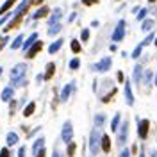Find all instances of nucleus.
Here are the masks:
<instances>
[{
  "label": "nucleus",
  "mask_w": 157,
  "mask_h": 157,
  "mask_svg": "<svg viewBox=\"0 0 157 157\" xmlns=\"http://www.w3.org/2000/svg\"><path fill=\"white\" fill-rule=\"evenodd\" d=\"M41 2H45V0H32V4H41Z\"/></svg>",
  "instance_id": "nucleus-49"
},
{
  "label": "nucleus",
  "mask_w": 157,
  "mask_h": 157,
  "mask_svg": "<svg viewBox=\"0 0 157 157\" xmlns=\"http://www.w3.org/2000/svg\"><path fill=\"white\" fill-rule=\"evenodd\" d=\"M152 157H157V152H152Z\"/></svg>",
  "instance_id": "nucleus-51"
},
{
  "label": "nucleus",
  "mask_w": 157,
  "mask_h": 157,
  "mask_svg": "<svg viewBox=\"0 0 157 157\" xmlns=\"http://www.w3.org/2000/svg\"><path fill=\"white\" fill-rule=\"evenodd\" d=\"M154 38H155L154 34H148L147 38H145V39H143V41H141V45H143V47H147V45H150V43L154 41Z\"/></svg>",
  "instance_id": "nucleus-39"
},
{
  "label": "nucleus",
  "mask_w": 157,
  "mask_h": 157,
  "mask_svg": "<svg viewBox=\"0 0 157 157\" xmlns=\"http://www.w3.org/2000/svg\"><path fill=\"white\" fill-rule=\"evenodd\" d=\"M36 111V102H29L27 104V107L23 109V116L25 118H29V116H32V113Z\"/></svg>",
  "instance_id": "nucleus-27"
},
{
  "label": "nucleus",
  "mask_w": 157,
  "mask_h": 157,
  "mask_svg": "<svg viewBox=\"0 0 157 157\" xmlns=\"http://www.w3.org/2000/svg\"><path fill=\"white\" fill-rule=\"evenodd\" d=\"M75 89V82L71 80V82H68L64 88H63V91H61V102H68L70 95H71V91Z\"/></svg>",
  "instance_id": "nucleus-12"
},
{
  "label": "nucleus",
  "mask_w": 157,
  "mask_h": 157,
  "mask_svg": "<svg viewBox=\"0 0 157 157\" xmlns=\"http://www.w3.org/2000/svg\"><path fill=\"white\" fill-rule=\"evenodd\" d=\"M0 157H13V155H11V152L7 148H2V150H0Z\"/></svg>",
  "instance_id": "nucleus-40"
},
{
  "label": "nucleus",
  "mask_w": 157,
  "mask_h": 157,
  "mask_svg": "<svg viewBox=\"0 0 157 157\" xmlns=\"http://www.w3.org/2000/svg\"><path fill=\"white\" fill-rule=\"evenodd\" d=\"M105 123V114H102V113H98L97 116H95V127L100 128L102 125Z\"/></svg>",
  "instance_id": "nucleus-29"
},
{
  "label": "nucleus",
  "mask_w": 157,
  "mask_h": 157,
  "mask_svg": "<svg viewBox=\"0 0 157 157\" xmlns=\"http://www.w3.org/2000/svg\"><path fill=\"white\" fill-rule=\"evenodd\" d=\"M56 73V63H48L47 68H45V73H43V80H50Z\"/></svg>",
  "instance_id": "nucleus-18"
},
{
  "label": "nucleus",
  "mask_w": 157,
  "mask_h": 157,
  "mask_svg": "<svg viewBox=\"0 0 157 157\" xmlns=\"http://www.w3.org/2000/svg\"><path fill=\"white\" fill-rule=\"evenodd\" d=\"M27 73V64L25 63H20L16 66H13L11 70V80H16V78H23Z\"/></svg>",
  "instance_id": "nucleus-7"
},
{
  "label": "nucleus",
  "mask_w": 157,
  "mask_h": 157,
  "mask_svg": "<svg viewBox=\"0 0 157 157\" xmlns=\"http://www.w3.org/2000/svg\"><path fill=\"white\" fill-rule=\"evenodd\" d=\"M116 48H118L116 43H113V45H111V52H116Z\"/></svg>",
  "instance_id": "nucleus-48"
},
{
  "label": "nucleus",
  "mask_w": 157,
  "mask_h": 157,
  "mask_svg": "<svg viewBox=\"0 0 157 157\" xmlns=\"http://www.w3.org/2000/svg\"><path fill=\"white\" fill-rule=\"evenodd\" d=\"M61 29H63L61 21L50 23V25H48V29H47V34H48V36H56V34H59V32H61Z\"/></svg>",
  "instance_id": "nucleus-20"
},
{
  "label": "nucleus",
  "mask_w": 157,
  "mask_h": 157,
  "mask_svg": "<svg viewBox=\"0 0 157 157\" xmlns=\"http://www.w3.org/2000/svg\"><path fill=\"white\" fill-rule=\"evenodd\" d=\"M75 143H73V141H70L68 143V157H75Z\"/></svg>",
  "instance_id": "nucleus-36"
},
{
  "label": "nucleus",
  "mask_w": 157,
  "mask_h": 157,
  "mask_svg": "<svg viewBox=\"0 0 157 157\" xmlns=\"http://www.w3.org/2000/svg\"><path fill=\"white\" fill-rule=\"evenodd\" d=\"M139 157H145V150H141V154H139Z\"/></svg>",
  "instance_id": "nucleus-50"
},
{
  "label": "nucleus",
  "mask_w": 157,
  "mask_h": 157,
  "mask_svg": "<svg viewBox=\"0 0 157 157\" xmlns=\"http://www.w3.org/2000/svg\"><path fill=\"white\" fill-rule=\"evenodd\" d=\"M48 14H50L48 6H41V7H38L36 13H32V16H30V18L34 20V21H38V20H41V18H47Z\"/></svg>",
  "instance_id": "nucleus-10"
},
{
  "label": "nucleus",
  "mask_w": 157,
  "mask_h": 157,
  "mask_svg": "<svg viewBox=\"0 0 157 157\" xmlns=\"http://www.w3.org/2000/svg\"><path fill=\"white\" fill-rule=\"evenodd\" d=\"M100 130L97 127L91 130V136H89V150H91V155H97L98 152H100Z\"/></svg>",
  "instance_id": "nucleus-1"
},
{
  "label": "nucleus",
  "mask_w": 157,
  "mask_h": 157,
  "mask_svg": "<svg viewBox=\"0 0 157 157\" xmlns=\"http://www.w3.org/2000/svg\"><path fill=\"white\" fill-rule=\"evenodd\" d=\"M70 48H71V52H73V54H78V52L82 50V47H80V41H78V39H71Z\"/></svg>",
  "instance_id": "nucleus-28"
},
{
  "label": "nucleus",
  "mask_w": 157,
  "mask_h": 157,
  "mask_svg": "<svg viewBox=\"0 0 157 157\" xmlns=\"http://www.w3.org/2000/svg\"><path fill=\"white\" fill-rule=\"evenodd\" d=\"M147 14H148V9H139V11H137V14H136V18L143 21V20L147 18Z\"/></svg>",
  "instance_id": "nucleus-37"
},
{
  "label": "nucleus",
  "mask_w": 157,
  "mask_h": 157,
  "mask_svg": "<svg viewBox=\"0 0 157 157\" xmlns=\"http://www.w3.org/2000/svg\"><path fill=\"white\" fill-rule=\"evenodd\" d=\"M0 75H2V66H0Z\"/></svg>",
  "instance_id": "nucleus-55"
},
{
  "label": "nucleus",
  "mask_w": 157,
  "mask_h": 157,
  "mask_svg": "<svg viewBox=\"0 0 157 157\" xmlns=\"http://www.w3.org/2000/svg\"><path fill=\"white\" fill-rule=\"evenodd\" d=\"M125 102L127 105H134V93H132V86H130V80H125Z\"/></svg>",
  "instance_id": "nucleus-13"
},
{
  "label": "nucleus",
  "mask_w": 157,
  "mask_h": 157,
  "mask_svg": "<svg viewBox=\"0 0 157 157\" xmlns=\"http://www.w3.org/2000/svg\"><path fill=\"white\" fill-rule=\"evenodd\" d=\"M80 41L82 43L89 41V29H82V32H80Z\"/></svg>",
  "instance_id": "nucleus-35"
},
{
  "label": "nucleus",
  "mask_w": 157,
  "mask_h": 157,
  "mask_svg": "<svg viewBox=\"0 0 157 157\" xmlns=\"http://www.w3.org/2000/svg\"><path fill=\"white\" fill-rule=\"evenodd\" d=\"M116 132H118V137H116L118 145H120V147H123V145H125V141H127V136H128V123H127V121L120 123V127H118Z\"/></svg>",
  "instance_id": "nucleus-6"
},
{
  "label": "nucleus",
  "mask_w": 157,
  "mask_h": 157,
  "mask_svg": "<svg viewBox=\"0 0 157 157\" xmlns=\"http://www.w3.org/2000/svg\"><path fill=\"white\" fill-rule=\"evenodd\" d=\"M25 152H27V148H25V147H20V150H18V157H25Z\"/></svg>",
  "instance_id": "nucleus-44"
},
{
  "label": "nucleus",
  "mask_w": 157,
  "mask_h": 157,
  "mask_svg": "<svg viewBox=\"0 0 157 157\" xmlns=\"http://www.w3.org/2000/svg\"><path fill=\"white\" fill-rule=\"evenodd\" d=\"M61 18H63V9L56 7L54 11H50V14H48V25L50 23H56V21H61Z\"/></svg>",
  "instance_id": "nucleus-15"
},
{
  "label": "nucleus",
  "mask_w": 157,
  "mask_h": 157,
  "mask_svg": "<svg viewBox=\"0 0 157 157\" xmlns=\"http://www.w3.org/2000/svg\"><path fill=\"white\" fill-rule=\"evenodd\" d=\"M141 77H143V68H141V64H136V66H134L132 78H134V82H136V84H139V82H141Z\"/></svg>",
  "instance_id": "nucleus-23"
},
{
  "label": "nucleus",
  "mask_w": 157,
  "mask_h": 157,
  "mask_svg": "<svg viewBox=\"0 0 157 157\" xmlns=\"http://www.w3.org/2000/svg\"><path fill=\"white\" fill-rule=\"evenodd\" d=\"M61 139H63L66 145L73 139V125H71V121H70V120L63 123V128H61Z\"/></svg>",
  "instance_id": "nucleus-4"
},
{
  "label": "nucleus",
  "mask_w": 157,
  "mask_h": 157,
  "mask_svg": "<svg viewBox=\"0 0 157 157\" xmlns=\"http://www.w3.org/2000/svg\"><path fill=\"white\" fill-rule=\"evenodd\" d=\"M23 39H25V36H23V34H18L16 38L13 39V43H11V48H13V50L21 48V45H23Z\"/></svg>",
  "instance_id": "nucleus-24"
},
{
  "label": "nucleus",
  "mask_w": 157,
  "mask_h": 157,
  "mask_svg": "<svg viewBox=\"0 0 157 157\" xmlns=\"http://www.w3.org/2000/svg\"><path fill=\"white\" fill-rule=\"evenodd\" d=\"M0 98H2V102H11V100L14 98V88H13V86L4 88V89H2V95H0Z\"/></svg>",
  "instance_id": "nucleus-14"
},
{
  "label": "nucleus",
  "mask_w": 157,
  "mask_h": 157,
  "mask_svg": "<svg viewBox=\"0 0 157 157\" xmlns=\"http://www.w3.org/2000/svg\"><path fill=\"white\" fill-rule=\"evenodd\" d=\"M20 137L16 132H9L7 134V137H6V143H7V147H14V145H18Z\"/></svg>",
  "instance_id": "nucleus-22"
},
{
  "label": "nucleus",
  "mask_w": 157,
  "mask_h": 157,
  "mask_svg": "<svg viewBox=\"0 0 157 157\" xmlns=\"http://www.w3.org/2000/svg\"><path fill=\"white\" fill-rule=\"evenodd\" d=\"M30 6H32V0H21V2L18 4V7L13 11V13H14V14H21V16H23V14H27V11H29Z\"/></svg>",
  "instance_id": "nucleus-11"
},
{
  "label": "nucleus",
  "mask_w": 157,
  "mask_h": 157,
  "mask_svg": "<svg viewBox=\"0 0 157 157\" xmlns=\"http://www.w3.org/2000/svg\"><path fill=\"white\" fill-rule=\"evenodd\" d=\"M34 155H36V157H45V155H47V150H45V148H39Z\"/></svg>",
  "instance_id": "nucleus-41"
},
{
  "label": "nucleus",
  "mask_w": 157,
  "mask_h": 157,
  "mask_svg": "<svg viewBox=\"0 0 157 157\" xmlns=\"http://www.w3.org/2000/svg\"><path fill=\"white\" fill-rule=\"evenodd\" d=\"M98 25H100V21H98V20H93V21H91V27H98Z\"/></svg>",
  "instance_id": "nucleus-46"
},
{
  "label": "nucleus",
  "mask_w": 157,
  "mask_h": 157,
  "mask_svg": "<svg viewBox=\"0 0 157 157\" xmlns=\"http://www.w3.org/2000/svg\"><path fill=\"white\" fill-rule=\"evenodd\" d=\"M128 155H130V152H128L127 148H123V150L120 152V155H118V157H128Z\"/></svg>",
  "instance_id": "nucleus-43"
},
{
  "label": "nucleus",
  "mask_w": 157,
  "mask_h": 157,
  "mask_svg": "<svg viewBox=\"0 0 157 157\" xmlns=\"http://www.w3.org/2000/svg\"><path fill=\"white\" fill-rule=\"evenodd\" d=\"M84 6H95V4H98V0H80Z\"/></svg>",
  "instance_id": "nucleus-42"
},
{
  "label": "nucleus",
  "mask_w": 157,
  "mask_h": 157,
  "mask_svg": "<svg viewBox=\"0 0 157 157\" xmlns=\"http://www.w3.org/2000/svg\"><path fill=\"white\" fill-rule=\"evenodd\" d=\"M63 43H64V39H63V38H57V39H56V41H54V43L48 47V54H50V56L57 54L59 50L63 48Z\"/></svg>",
  "instance_id": "nucleus-16"
},
{
  "label": "nucleus",
  "mask_w": 157,
  "mask_h": 157,
  "mask_svg": "<svg viewBox=\"0 0 157 157\" xmlns=\"http://www.w3.org/2000/svg\"><path fill=\"white\" fill-rule=\"evenodd\" d=\"M78 66H80V59L78 57H73L71 61H70V64H68L70 70H78Z\"/></svg>",
  "instance_id": "nucleus-33"
},
{
  "label": "nucleus",
  "mask_w": 157,
  "mask_h": 157,
  "mask_svg": "<svg viewBox=\"0 0 157 157\" xmlns=\"http://www.w3.org/2000/svg\"><path fill=\"white\" fill-rule=\"evenodd\" d=\"M141 80L147 84V88L150 86V82H152V70H147L145 73H143V77H141Z\"/></svg>",
  "instance_id": "nucleus-31"
},
{
  "label": "nucleus",
  "mask_w": 157,
  "mask_h": 157,
  "mask_svg": "<svg viewBox=\"0 0 157 157\" xmlns=\"http://www.w3.org/2000/svg\"><path fill=\"white\" fill-rule=\"evenodd\" d=\"M16 2H18V0H4V4L0 6V16H2L4 13H7V11L13 9V6H14Z\"/></svg>",
  "instance_id": "nucleus-21"
},
{
  "label": "nucleus",
  "mask_w": 157,
  "mask_h": 157,
  "mask_svg": "<svg viewBox=\"0 0 157 157\" xmlns=\"http://www.w3.org/2000/svg\"><path fill=\"white\" fill-rule=\"evenodd\" d=\"M148 2H150V4H154V2H155V0H148Z\"/></svg>",
  "instance_id": "nucleus-54"
},
{
  "label": "nucleus",
  "mask_w": 157,
  "mask_h": 157,
  "mask_svg": "<svg viewBox=\"0 0 157 157\" xmlns=\"http://www.w3.org/2000/svg\"><path fill=\"white\" fill-rule=\"evenodd\" d=\"M154 84H155V86H157V73H155V80H154Z\"/></svg>",
  "instance_id": "nucleus-52"
},
{
  "label": "nucleus",
  "mask_w": 157,
  "mask_h": 157,
  "mask_svg": "<svg viewBox=\"0 0 157 157\" xmlns=\"http://www.w3.org/2000/svg\"><path fill=\"white\" fill-rule=\"evenodd\" d=\"M52 157H63V154H59L57 150H54V154H52Z\"/></svg>",
  "instance_id": "nucleus-47"
},
{
  "label": "nucleus",
  "mask_w": 157,
  "mask_h": 157,
  "mask_svg": "<svg viewBox=\"0 0 157 157\" xmlns=\"http://www.w3.org/2000/svg\"><path fill=\"white\" fill-rule=\"evenodd\" d=\"M13 14H14V13H9V11H7V13H4V14L0 16V27H2V25H4L6 21H9V20H11V16H13Z\"/></svg>",
  "instance_id": "nucleus-34"
},
{
  "label": "nucleus",
  "mask_w": 157,
  "mask_h": 157,
  "mask_svg": "<svg viewBox=\"0 0 157 157\" xmlns=\"http://www.w3.org/2000/svg\"><path fill=\"white\" fill-rule=\"evenodd\" d=\"M21 18H23L21 14H13V16H11V20H9V23H7V25L4 27V34H7L9 30L16 29L20 23H21Z\"/></svg>",
  "instance_id": "nucleus-9"
},
{
  "label": "nucleus",
  "mask_w": 157,
  "mask_h": 157,
  "mask_svg": "<svg viewBox=\"0 0 157 157\" xmlns=\"http://www.w3.org/2000/svg\"><path fill=\"white\" fill-rule=\"evenodd\" d=\"M125 27H127V21H125V20H120L118 25L114 27V30H113V36H111V39H113L114 43L123 41V38H125Z\"/></svg>",
  "instance_id": "nucleus-3"
},
{
  "label": "nucleus",
  "mask_w": 157,
  "mask_h": 157,
  "mask_svg": "<svg viewBox=\"0 0 157 157\" xmlns=\"http://www.w3.org/2000/svg\"><path fill=\"white\" fill-rule=\"evenodd\" d=\"M154 25H155V21L154 20H143V23H141V30L143 32H150V30L154 29Z\"/></svg>",
  "instance_id": "nucleus-26"
},
{
  "label": "nucleus",
  "mask_w": 157,
  "mask_h": 157,
  "mask_svg": "<svg viewBox=\"0 0 157 157\" xmlns=\"http://www.w3.org/2000/svg\"><path fill=\"white\" fill-rule=\"evenodd\" d=\"M100 148H102L105 154L111 152V137H109L107 134H102V137H100Z\"/></svg>",
  "instance_id": "nucleus-17"
},
{
  "label": "nucleus",
  "mask_w": 157,
  "mask_h": 157,
  "mask_svg": "<svg viewBox=\"0 0 157 157\" xmlns=\"http://www.w3.org/2000/svg\"><path fill=\"white\" fill-rule=\"evenodd\" d=\"M154 39H155V41H154V43H155V47H157V36H155V38H154Z\"/></svg>",
  "instance_id": "nucleus-53"
},
{
  "label": "nucleus",
  "mask_w": 157,
  "mask_h": 157,
  "mask_svg": "<svg viewBox=\"0 0 157 157\" xmlns=\"http://www.w3.org/2000/svg\"><path fill=\"white\" fill-rule=\"evenodd\" d=\"M116 78H118V80H120V82H123V78H125V77H123V73H121V71H118Z\"/></svg>",
  "instance_id": "nucleus-45"
},
{
  "label": "nucleus",
  "mask_w": 157,
  "mask_h": 157,
  "mask_svg": "<svg viewBox=\"0 0 157 157\" xmlns=\"http://www.w3.org/2000/svg\"><path fill=\"white\" fill-rule=\"evenodd\" d=\"M7 41H9V36H0V50H4L6 48V45H7Z\"/></svg>",
  "instance_id": "nucleus-38"
},
{
  "label": "nucleus",
  "mask_w": 157,
  "mask_h": 157,
  "mask_svg": "<svg viewBox=\"0 0 157 157\" xmlns=\"http://www.w3.org/2000/svg\"><path fill=\"white\" fill-rule=\"evenodd\" d=\"M120 123H121V114H120V113H116V114H114V118L111 120V130H113V132H116L118 127H120Z\"/></svg>",
  "instance_id": "nucleus-25"
},
{
  "label": "nucleus",
  "mask_w": 157,
  "mask_h": 157,
  "mask_svg": "<svg viewBox=\"0 0 157 157\" xmlns=\"http://www.w3.org/2000/svg\"><path fill=\"white\" fill-rule=\"evenodd\" d=\"M38 38H39V34L36 32V30H34V32H32V34H30V36H29L27 39H23V45H21V50L25 52V50L29 48V47H30V45H32V43H34V41H36Z\"/></svg>",
  "instance_id": "nucleus-19"
},
{
  "label": "nucleus",
  "mask_w": 157,
  "mask_h": 157,
  "mask_svg": "<svg viewBox=\"0 0 157 157\" xmlns=\"http://www.w3.org/2000/svg\"><path fill=\"white\" fill-rule=\"evenodd\" d=\"M43 145H45V139H43V137H38V139L34 141V145H32V154H36L39 148H43Z\"/></svg>",
  "instance_id": "nucleus-30"
},
{
  "label": "nucleus",
  "mask_w": 157,
  "mask_h": 157,
  "mask_svg": "<svg viewBox=\"0 0 157 157\" xmlns=\"http://www.w3.org/2000/svg\"><path fill=\"white\" fill-rule=\"evenodd\" d=\"M111 66H113V57L105 56V57L100 59L98 63H95V64L91 66V70H93V71H98V73H105V71L111 70Z\"/></svg>",
  "instance_id": "nucleus-2"
},
{
  "label": "nucleus",
  "mask_w": 157,
  "mask_h": 157,
  "mask_svg": "<svg viewBox=\"0 0 157 157\" xmlns=\"http://www.w3.org/2000/svg\"><path fill=\"white\" fill-rule=\"evenodd\" d=\"M148 130H150V121L148 120H137V136L141 139H147Z\"/></svg>",
  "instance_id": "nucleus-8"
},
{
  "label": "nucleus",
  "mask_w": 157,
  "mask_h": 157,
  "mask_svg": "<svg viewBox=\"0 0 157 157\" xmlns=\"http://www.w3.org/2000/svg\"><path fill=\"white\" fill-rule=\"evenodd\" d=\"M41 50H43V41L38 38V39H36V41H34V43L29 47V48L25 50V57H27V59H34V57L39 54V52H41Z\"/></svg>",
  "instance_id": "nucleus-5"
},
{
  "label": "nucleus",
  "mask_w": 157,
  "mask_h": 157,
  "mask_svg": "<svg viewBox=\"0 0 157 157\" xmlns=\"http://www.w3.org/2000/svg\"><path fill=\"white\" fill-rule=\"evenodd\" d=\"M143 48H145V47H143V45L139 43V45H137L136 48L132 50V56H130V57H132V59H139V56H141V52H143Z\"/></svg>",
  "instance_id": "nucleus-32"
}]
</instances>
